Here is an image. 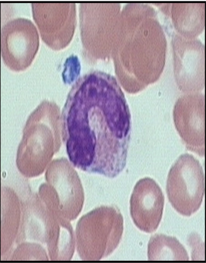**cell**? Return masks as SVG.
<instances>
[{"instance_id":"1","label":"cell","mask_w":206,"mask_h":263,"mask_svg":"<svg viewBox=\"0 0 206 263\" xmlns=\"http://www.w3.org/2000/svg\"><path fill=\"white\" fill-rule=\"evenodd\" d=\"M204 176L202 165L193 155H181L172 165L167 180L169 202L181 214L190 216L200 208L205 193Z\"/></svg>"},{"instance_id":"2","label":"cell","mask_w":206,"mask_h":263,"mask_svg":"<svg viewBox=\"0 0 206 263\" xmlns=\"http://www.w3.org/2000/svg\"><path fill=\"white\" fill-rule=\"evenodd\" d=\"M39 46L37 30L28 19L14 18L1 28V56L5 64L12 70L22 71L30 66Z\"/></svg>"},{"instance_id":"3","label":"cell","mask_w":206,"mask_h":263,"mask_svg":"<svg viewBox=\"0 0 206 263\" xmlns=\"http://www.w3.org/2000/svg\"><path fill=\"white\" fill-rule=\"evenodd\" d=\"M173 117L176 128L188 150L205 155V96L193 93L179 98Z\"/></svg>"},{"instance_id":"4","label":"cell","mask_w":206,"mask_h":263,"mask_svg":"<svg viewBox=\"0 0 206 263\" xmlns=\"http://www.w3.org/2000/svg\"><path fill=\"white\" fill-rule=\"evenodd\" d=\"M164 203L162 190L153 179L146 177L140 180L130 200L131 214L136 226L147 233L155 231L162 218Z\"/></svg>"},{"instance_id":"5","label":"cell","mask_w":206,"mask_h":263,"mask_svg":"<svg viewBox=\"0 0 206 263\" xmlns=\"http://www.w3.org/2000/svg\"><path fill=\"white\" fill-rule=\"evenodd\" d=\"M96 213L97 255L101 258L111 254L119 244L123 231V219L119 211L112 206L101 207Z\"/></svg>"},{"instance_id":"6","label":"cell","mask_w":206,"mask_h":263,"mask_svg":"<svg viewBox=\"0 0 206 263\" xmlns=\"http://www.w3.org/2000/svg\"><path fill=\"white\" fill-rule=\"evenodd\" d=\"M149 260L188 261L187 252L175 238L161 234L154 235L148 245Z\"/></svg>"}]
</instances>
